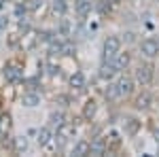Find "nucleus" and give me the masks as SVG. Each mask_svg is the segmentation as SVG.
Listing matches in <instances>:
<instances>
[{
	"label": "nucleus",
	"instance_id": "1",
	"mask_svg": "<svg viewBox=\"0 0 159 157\" xmlns=\"http://www.w3.org/2000/svg\"><path fill=\"white\" fill-rule=\"evenodd\" d=\"M2 76H4V81L9 85H21L24 79H25L24 66H21L19 62H15V60H9L2 66Z\"/></svg>",
	"mask_w": 159,
	"mask_h": 157
},
{
	"label": "nucleus",
	"instance_id": "2",
	"mask_svg": "<svg viewBox=\"0 0 159 157\" xmlns=\"http://www.w3.org/2000/svg\"><path fill=\"white\" fill-rule=\"evenodd\" d=\"M121 51V38L119 36H106L102 45V60H112Z\"/></svg>",
	"mask_w": 159,
	"mask_h": 157
},
{
	"label": "nucleus",
	"instance_id": "3",
	"mask_svg": "<svg viewBox=\"0 0 159 157\" xmlns=\"http://www.w3.org/2000/svg\"><path fill=\"white\" fill-rule=\"evenodd\" d=\"M138 49H140V55H142V58L153 60V58L159 55V40L157 38H144V40L138 45Z\"/></svg>",
	"mask_w": 159,
	"mask_h": 157
},
{
	"label": "nucleus",
	"instance_id": "4",
	"mask_svg": "<svg viewBox=\"0 0 159 157\" xmlns=\"http://www.w3.org/2000/svg\"><path fill=\"white\" fill-rule=\"evenodd\" d=\"M134 81L138 85H148L153 81V66L151 64H140L134 72Z\"/></svg>",
	"mask_w": 159,
	"mask_h": 157
},
{
	"label": "nucleus",
	"instance_id": "5",
	"mask_svg": "<svg viewBox=\"0 0 159 157\" xmlns=\"http://www.w3.org/2000/svg\"><path fill=\"white\" fill-rule=\"evenodd\" d=\"M40 94H38V89H25L21 98H19V102H21V106L24 109H36L38 104H40Z\"/></svg>",
	"mask_w": 159,
	"mask_h": 157
},
{
	"label": "nucleus",
	"instance_id": "6",
	"mask_svg": "<svg viewBox=\"0 0 159 157\" xmlns=\"http://www.w3.org/2000/svg\"><path fill=\"white\" fill-rule=\"evenodd\" d=\"M115 85H117V89H119V96H121V98H127V96H132L136 81H134V79H129V76H119Z\"/></svg>",
	"mask_w": 159,
	"mask_h": 157
},
{
	"label": "nucleus",
	"instance_id": "7",
	"mask_svg": "<svg viewBox=\"0 0 159 157\" xmlns=\"http://www.w3.org/2000/svg\"><path fill=\"white\" fill-rule=\"evenodd\" d=\"M119 72L117 68H115V64L112 60H102V66H100V79H104V81H112V76Z\"/></svg>",
	"mask_w": 159,
	"mask_h": 157
},
{
	"label": "nucleus",
	"instance_id": "8",
	"mask_svg": "<svg viewBox=\"0 0 159 157\" xmlns=\"http://www.w3.org/2000/svg\"><path fill=\"white\" fill-rule=\"evenodd\" d=\"M106 149H108V142L104 140V138H93L91 142H89V155H104L106 153Z\"/></svg>",
	"mask_w": 159,
	"mask_h": 157
},
{
	"label": "nucleus",
	"instance_id": "9",
	"mask_svg": "<svg viewBox=\"0 0 159 157\" xmlns=\"http://www.w3.org/2000/svg\"><path fill=\"white\" fill-rule=\"evenodd\" d=\"M112 64H115V68L121 72V70H125V68L132 64V55H129L127 51H119V53L112 58Z\"/></svg>",
	"mask_w": 159,
	"mask_h": 157
},
{
	"label": "nucleus",
	"instance_id": "10",
	"mask_svg": "<svg viewBox=\"0 0 159 157\" xmlns=\"http://www.w3.org/2000/svg\"><path fill=\"white\" fill-rule=\"evenodd\" d=\"M51 138H53V132H51V125H45V127H40L36 132V145L40 149H45V146L51 142Z\"/></svg>",
	"mask_w": 159,
	"mask_h": 157
},
{
	"label": "nucleus",
	"instance_id": "11",
	"mask_svg": "<svg viewBox=\"0 0 159 157\" xmlns=\"http://www.w3.org/2000/svg\"><path fill=\"white\" fill-rule=\"evenodd\" d=\"M28 146H30V142L25 136H15V140H13V153L15 155H24L28 151Z\"/></svg>",
	"mask_w": 159,
	"mask_h": 157
},
{
	"label": "nucleus",
	"instance_id": "12",
	"mask_svg": "<svg viewBox=\"0 0 159 157\" xmlns=\"http://www.w3.org/2000/svg\"><path fill=\"white\" fill-rule=\"evenodd\" d=\"M57 36H72V25H70V21L66 19V17H60V24H57Z\"/></svg>",
	"mask_w": 159,
	"mask_h": 157
},
{
	"label": "nucleus",
	"instance_id": "13",
	"mask_svg": "<svg viewBox=\"0 0 159 157\" xmlns=\"http://www.w3.org/2000/svg\"><path fill=\"white\" fill-rule=\"evenodd\" d=\"M64 123H66V115H64L61 110H53V113L49 115V125H51V127L57 130L60 125H64Z\"/></svg>",
	"mask_w": 159,
	"mask_h": 157
},
{
	"label": "nucleus",
	"instance_id": "14",
	"mask_svg": "<svg viewBox=\"0 0 159 157\" xmlns=\"http://www.w3.org/2000/svg\"><path fill=\"white\" fill-rule=\"evenodd\" d=\"M51 11L55 13L57 17H64V15H66V11H68L66 0H51Z\"/></svg>",
	"mask_w": 159,
	"mask_h": 157
},
{
	"label": "nucleus",
	"instance_id": "15",
	"mask_svg": "<svg viewBox=\"0 0 159 157\" xmlns=\"http://www.w3.org/2000/svg\"><path fill=\"white\" fill-rule=\"evenodd\" d=\"M36 36H38V43L49 45L51 40H55V38H57V32H55V30H40Z\"/></svg>",
	"mask_w": 159,
	"mask_h": 157
},
{
	"label": "nucleus",
	"instance_id": "16",
	"mask_svg": "<svg viewBox=\"0 0 159 157\" xmlns=\"http://www.w3.org/2000/svg\"><path fill=\"white\" fill-rule=\"evenodd\" d=\"M68 83H70L72 89H85V76H83V72H79V70H76V72L70 76V81H68Z\"/></svg>",
	"mask_w": 159,
	"mask_h": 157
},
{
	"label": "nucleus",
	"instance_id": "17",
	"mask_svg": "<svg viewBox=\"0 0 159 157\" xmlns=\"http://www.w3.org/2000/svg\"><path fill=\"white\" fill-rule=\"evenodd\" d=\"M72 155H76V157L89 155V142H87V140H79V142L72 146Z\"/></svg>",
	"mask_w": 159,
	"mask_h": 157
},
{
	"label": "nucleus",
	"instance_id": "18",
	"mask_svg": "<svg viewBox=\"0 0 159 157\" xmlns=\"http://www.w3.org/2000/svg\"><path fill=\"white\" fill-rule=\"evenodd\" d=\"M96 110H98V104H96L93 100H87L85 109H83V117H85L87 121H91L93 117H96Z\"/></svg>",
	"mask_w": 159,
	"mask_h": 157
},
{
	"label": "nucleus",
	"instance_id": "19",
	"mask_svg": "<svg viewBox=\"0 0 159 157\" xmlns=\"http://www.w3.org/2000/svg\"><path fill=\"white\" fill-rule=\"evenodd\" d=\"M151 106V94L148 91H142L140 96L136 98V109H140V110H144Z\"/></svg>",
	"mask_w": 159,
	"mask_h": 157
},
{
	"label": "nucleus",
	"instance_id": "20",
	"mask_svg": "<svg viewBox=\"0 0 159 157\" xmlns=\"http://www.w3.org/2000/svg\"><path fill=\"white\" fill-rule=\"evenodd\" d=\"M91 7H93L91 0H76V4H74V9H76L79 15H87V13L91 11Z\"/></svg>",
	"mask_w": 159,
	"mask_h": 157
},
{
	"label": "nucleus",
	"instance_id": "21",
	"mask_svg": "<svg viewBox=\"0 0 159 157\" xmlns=\"http://www.w3.org/2000/svg\"><path fill=\"white\" fill-rule=\"evenodd\" d=\"M28 4H25V0L24 2H15V9H13V15H15V19H21V17H25L28 15Z\"/></svg>",
	"mask_w": 159,
	"mask_h": 157
},
{
	"label": "nucleus",
	"instance_id": "22",
	"mask_svg": "<svg viewBox=\"0 0 159 157\" xmlns=\"http://www.w3.org/2000/svg\"><path fill=\"white\" fill-rule=\"evenodd\" d=\"M25 4H28V11L30 13H38V9H43V0H25Z\"/></svg>",
	"mask_w": 159,
	"mask_h": 157
},
{
	"label": "nucleus",
	"instance_id": "23",
	"mask_svg": "<svg viewBox=\"0 0 159 157\" xmlns=\"http://www.w3.org/2000/svg\"><path fill=\"white\" fill-rule=\"evenodd\" d=\"M74 45L72 40H66V43H61V55H74Z\"/></svg>",
	"mask_w": 159,
	"mask_h": 157
},
{
	"label": "nucleus",
	"instance_id": "24",
	"mask_svg": "<svg viewBox=\"0 0 159 157\" xmlns=\"http://www.w3.org/2000/svg\"><path fill=\"white\" fill-rule=\"evenodd\" d=\"M104 94H106V98H110V100H117V98H121V96H119V89H117V85H115V83L108 85V89H106Z\"/></svg>",
	"mask_w": 159,
	"mask_h": 157
},
{
	"label": "nucleus",
	"instance_id": "25",
	"mask_svg": "<svg viewBox=\"0 0 159 157\" xmlns=\"http://www.w3.org/2000/svg\"><path fill=\"white\" fill-rule=\"evenodd\" d=\"M7 28H9V17L0 13V36H2V34L7 32Z\"/></svg>",
	"mask_w": 159,
	"mask_h": 157
},
{
	"label": "nucleus",
	"instance_id": "26",
	"mask_svg": "<svg viewBox=\"0 0 159 157\" xmlns=\"http://www.w3.org/2000/svg\"><path fill=\"white\" fill-rule=\"evenodd\" d=\"M7 2H9V0H0V13L4 11V7H7Z\"/></svg>",
	"mask_w": 159,
	"mask_h": 157
},
{
	"label": "nucleus",
	"instance_id": "27",
	"mask_svg": "<svg viewBox=\"0 0 159 157\" xmlns=\"http://www.w3.org/2000/svg\"><path fill=\"white\" fill-rule=\"evenodd\" d=\"M153 136H155V142L159 145V130H155V132H153Z\"/></svg>",
	"mask_w": 159,
	"mask_h": 157
},
{
	"label": "nucleus",
	"instance_id": "28",
	"mask_svg": "<svg viewBox=\"0 0 159 157\" xmlns=\"http://www.w3.org/2000/svg\"><path fill=\"white\" fill-rule=\"evenodd\" d=\"M106 2H112V4H117V2H121V0H106Z\"/></svg>",
	"mask_w": 159,
	"mask_h": 157
},
{
	"label": "nucleus",
	"instance_id": "29",
	"mask_svg": "<svg viewBox=\"0 0 159 157\" xmlns=\"http://www.w3.org/2000/svg\"><path fill=\"white\" fill-rule=\"evenodd\" d=\"M0 136H2V130H0Z\"/></svg>",
	"mask_w": 159,
	"mask_h": 157
}]
</instances>
